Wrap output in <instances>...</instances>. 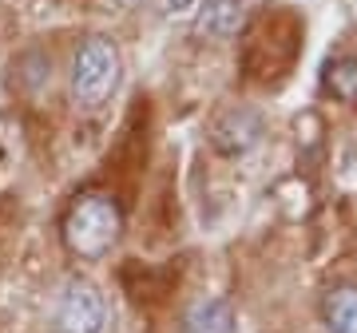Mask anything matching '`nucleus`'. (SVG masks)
<instances>
[{"mask_svg": "<svg viewBox=\"0 0 357 333\" xmlns=\"http://www.w3.org/2000/svg\"><path fill=\"white\" fill-rule=\"evenodd\" d=\"M119 48H115L107 36H88L72 56V79H68V91H72V103L79 111H96L107 103L115 88H119Z\"/></svg>", "mask_w": 357, "mask_h": 333, "instance_id": "obj_1", "label": "nucleus"}, {"mask_svg": "<svg viewBox=\"0 0 357 333\" xmlns=\"http://www.w3.org/2000/svg\"><path fill=\"white\" fill-rule=\"evenodd\" d=\"M64 242L84 262H100L119 242V206L107 194H84L64 218Z\"/></svg>", "mask_w": 357, "mask_h": 333, "instance_id": "obj_2", "label": "nucleus"}, {"mask_svg": "<svg viewBox=\"0 0 357 333\" xmlns=\"http://www.w3.org/2000/svg\"><path fill=\"white\" fill-rule=\"evenodd\" d=\"M107 302L88 278H68L52 302V333H103Z\"/></svg>", "mask_w": 357, "mask_h": 333, "instance_id": "obj_3", "label": "nucleus"}, {"mask_svg": "<svg viewBox=\"0 0 357 333\" xmlns=\"http://www.w3.org/2000/svg\"><path fill=\"white\" fill-rule=\"evenodd\" d=\"M258 139H262V119L250 107H230V111H222L215 119V127H211V143L222 155H246Z\"/></svg>", "mask_w": 357, "mask_h": 333, "instance_id": "obj_4", "label": "nucleus"}, {"mask_svg": "<svg viewBox=\"0 0 357 333\" xmlns=\"http://www.w3.org/2000/svg\"><path fill=\"white\" fill-rule=\"evenodd\" d=\"M243 28V0H199L195 32L206 40H230Z\"/></svg>", "mask_w": 357, "mask_h": 333, "instance_id": "obj_5", "label": "nucleus"}, {"mask_svg": "<svg viewBox=\"0 0 357 333\" xmlns=\"http://www.w3.org/2000/svg\"><path fill=\"white\" fill-rule=\"evenodd\" d=\"M183 333H234V309L222 297H206L195 302L183 313Z\"/></svg>", "mask_w": 357, "mask_h": 333, "instance_id": "obj_6", "label": "nucleus"}, {"mask_svg": "<svg viewBox=\"0 0 357 333\" xmlns=\"http://www.w3.org/2000/svg\"><path fill=\"white\" fill-rule=\"evenodd\" d=\"M326 333H357V290L354 286H337L326 294Z\"/></svg>", "mask_w": 357, "mask_h": 333, "instance_id": "obj_7", "label": "nucleus"}, {"mask_svg": "<svg viewBox=\"0 0 357 333\" xmlns=\"http://www.w3.org/2000/svg\"><path fill=\"white\" fill-rule=\"evenodd\" d=\"M119 282H123V290L135 302H159L167 294V274L143 266V262H128V266L119 270Z\"/></svg>", "mask_w": 357, "mask_h": 333, "instance_id": "obj_8", "label": "nucleus"}, {"mask_svg": "<svg viewBox=\"0 0 357 333\" xmlns=\"http://www.w3.org/2000/svg\"><path fill=\"white\" fill-rule=\"evenodd\" d=\"M326 91L342 103H357V60H333L326 68Z\"/></svg>", "mask_w": 357, "mask_h": 333, "instance_id": "obj_9", "label": "nucleus"}, {"mask_svg": "<svg viewBox=\"0 0 357 333\" xmlns=\"http://www.w3.org/2000/svg\"><path fill=\"white\" fill-rule=\"evenodd\" d=\"M199 0H155V8L159 13H171V16H178V13H187V8H195Z\"/></svg>", "mask_w": 357, "mask_h": 333, "instance_id": "obj_10", "label": "nucleus"}]
</instances>
